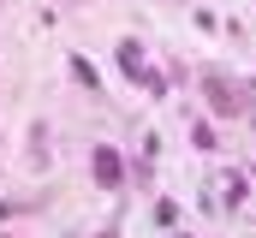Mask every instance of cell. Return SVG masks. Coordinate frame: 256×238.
I'll use <instances>...</instances> for the list:
<instances>
[{
    "label": "cell",
    "instance_id": "6da1fadb",
    "mask_svg": "<svg viewBox=\"0 0 256 238\" xmlns=\"http://www.w3.org/2000/svg\"><path fill=\"white\" fill-rule=\"evenodd\" d=\"M120 66H126V78H131V84H143L149 96H161V78H155V72L143 66V54H137V42H120Z\"/></svg>",
    "mask_w": 256,
    "mask_h": 238
},
{
    "label": "cell",
    "instance_id": "7a4b0ae2",
    "mask_svg": "<svg viewBox=\"0 0 256 238\" xmlns=\"http://www.w3.org/2000/svg\"><path fill=\"white\" fill-rule=\"evenodd\" d=\"M90 167H96V178H102L108 190H120V155H114L108 143H96V155H90Z\"/></svg>",
    "mask_w": 256,
    "mask_h": 238
},
{
    "label": "cell",
    "instance_id": "3957f363",
    "mask_svg": "<svg viewBox=\"0 0 256 238\" xmlns=\"http://www.w3.org/2000/svg\"><path fill=\"white\" fill-rule=\"evenodd\" d=\"M208 102H214V114H238V96H232L220 78H208Z\"/></svg>",
    "mask_w": 256,
    "mask_h": 238
},
{
    "label": "cell",
    "instance_id": "277c9868",
    "mask_svg": "<svg viewBox=\"0 0 256 238\" xmlns=\"http://www.w3.org/2000/svg\"><path fill=\"white\" fill-rule=\"evenodd\" d=\"M72 78H78V84H90V90L102 96V78H96V66H90V60H72Z\"/></svg>",
    "mask_w": 256,
    "mask_h": 238
}]
</instances>
